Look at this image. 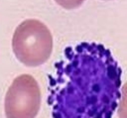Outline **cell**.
<instances>
[{"mask_svg": "<svg viewBox=\"0 0 127 118\" xmlns=\"http://www.w3.org/2000/svg\"><path fill=\"white\" fill-rule=\"evenodd\" d=\"M121 77V67L104 45L66 47L48 76L52 117L112 118L122 96Z\"/></svg>", "mask_w": 127, "mask_h": 118, "instance_id": "cell-1", "label": "cell"}, {"mask_svg": "<svg viewBox=\"0 0 127 118\" xmlns=\"http://www.w3.org/2000/svg\"><path fill=\"white\" fill-rule=\"evenodd\" d=\"M41 107V89L31 74L17 76L4 101L6 118H36Z\"/></svg>", "mask_w": 127, "mask_h": 118, "instance_id": "cell-3", "label": "cell"}, {"mask_svg": "<svg viewBox=\"0 0 127 118\" xmlns=\"http://www.w3.org/2000/svg\"><path fill=\"white\" fill-rule=\"evenodd\" d=\"M12 50L17 59L26 66L45 63L53 52V36L49 28L37 19L21 22L14 31Z\"/></svg>", "mask_w": 127, "mask_h": 118, "instance_id": "cell-2", "label": "cell"}, {"mask_svg": "<svg viewBox=\"0 0 127 118\" xmlns=\"http://www.w3.org/2000/svg\"><path fill=\"white\" fill-rule=\"evenodd\" d=\"M55 1L61 7L66 10H72L80 7V5H82V3L85 0H55Z\"/></svg>", "mask_w": 127, "mask_h": 118, "instance_id": "cell-4", "label": "cell"}]
</instances>
